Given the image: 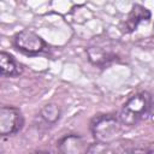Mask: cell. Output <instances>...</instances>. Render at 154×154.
Instances as JSON below:
<instances>
[{"label":"cell","mask_w":154,"mask_h":154,"mask_svg":"<svg viewBox=\"0 0 154 154\" xmlns=\"http://www.w3.org/2000/svg\"><path fill=\"white\" fill-rule=\"evenodd\" d=\"M153 109V97L150 93L143 90L131 95L118 112L122 125L131 128L147 119Z\"/></svg>","instance_id":"obj_1"},{"label":"cell","mask_w":154,"mask_h":154,"mask_svg":"<svg viewBox=\"0 0 154 154\" xmlns=\"http://www.w3.org/2000/svg\"><path fill=\"white\" fill-rule=\"evenodd\" d=\"M89 129L96 142L111 143L117 140L122 130V123L118 118V114L103 113L91 118Z\"/></svg>","instance_id":"obj_2"},{"label":"cell","mask_w":154,"mask_h":154,"mask_svg":"<svg viewBox=\"0 0 154 154\" xmlns=\"http://www.w3.org/2000/svg\"><path fill=\"white\" fill-rule=\"evenodd\" d=\"M87 55L89 61L99 67H105L119 58L112 42L107 37L103 40L96 38L87 48Z\"/></svg>","instance_id":"obj_3"},{"label":"cell","mask_w":154,"mask_h":154,"mask_svg":"<svg viewBox=\"0 0 154 154\" xmlns=\"http://www.w3.org/2000/svg\"><path fill=\"white\" fill-rule=\"evenodd\" d=\"M14 47L26 55H38L48 51V46L45 40L36 32L24 29L17 32L13 37Z\"/></svg>","instance_id":"obj_4"},{"label":"cell","mask_w":154,"mask_h":154,"mask_svg":"<svg viewBox=\"0 0 154 154\" xmlns=\"http://www.w3.org/2000/svg\"><path fill=\"white\" fill-rule=\"evenodd\" d=\"M24 125V117L19 108L2 106L0 108V135L2 137L18 134Z\"/></svg>","instance_id":"obj_5"},{"label":"cell","mask_w":154,"mask_h":154,"mask_svg":"<svg viewBox=\"0 0 154 154\" xmlns=\"http://www.w3.org/2000/svg\"><path fill=\"white\" fill-rule=\"evenodd\" d=\"M57 148L60 153L64 154H79V153H87L88 144L85 143V141L81 135L67 134L58 140Z\"/></svg>","instance_id":"obj_6"},{"label":"cell","mask_w":154,"mask_h":154,"mask_svg":"<svg viewBox=\"0 0 154 154\" xmlns=\"http://www.w3.org/2000/svg\"><path fill=\"white\" fill-rule=\"evenodd\" d=\"M150 17H152V13L147 7H144L140 4H135V5H132V7H131V10H130V12L125 19L122 30L125 34L134 32L141 23L149 22Z\"/></svg>","instance_id":"obj_7"},{"label":"cell","mask_w":154,"mask_h":154,"mask_svg":"<svg viewBox=\"0 0 154 154\" xmlns=\"http://www.w3.org/2000/svg\"><path fill=\"white\" fill-rule=\"evenodd\" d=\"M61 117V109L57 103H47L45 105L35 118V124L38 129H49L55 125Z\"/></svg>","instance_id":"obj_8"},{"label":"cell","mask_w":154,"mask_h":154,"mask_svg":"<svg viewBox=\"0 0 154 154\" xmlns=\"http://www.w3.org/2000/svg\"><path fill=\"white\" fill-rule=\"evenodd\" d=\"M22 65L7 52L0 53V73L2 77H18L22 75Z\"/></svg>","instance_id":"obj_9"}]
</instances>
